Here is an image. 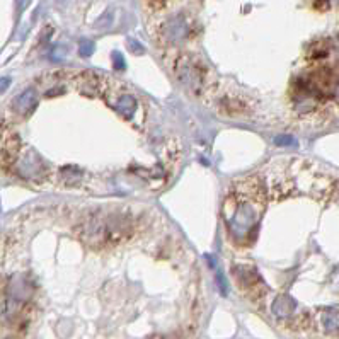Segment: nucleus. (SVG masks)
Here are the masks:
<instances>
[{
	"mask_svg": "<svg viewBox=\"0 0 339 339\" xmlns=\"http://www.w3.org/2000/svg\"><path fill=\"white\" fill-rule=\"evenodd\" d=\"M113 65H114V69L116 70H125L126 69V62H125V58L121 57V53L120 52H113Z\"/></svg>",
	"mask_w": 339,
	"mask_h": 339,
	"instance_id": "nucleus-11",
	"label": "nucleus"
},
{
	"mask_svg": "<svg viewBox=\"0 0 339 339\" xmlns=\"http://www.w3.org/2000/svg\"><path fill=\"white\" fill-rule=\"evenodd\" d=\"M274 143L279 147H295L296 142L293 137H288V135H279V137L274 138Z\"/></svg>",
	"mask_w": 339,
	"mask_h": 339,
	"instance_id": "nucleus-10",
	"label": "nucleus"
},
{
	"mask_svg": "<svg viewBox=\"0 0 339 339\" xmlns=\"http://www.w3.org/2000/svg\"><path fill=\"white\" fill-rule=\"evenodd\" d=\"M293 308H295L293 300H290L288 296H281V298H279L278 302L274 303L273 310L278 313V317H286V315H290Z\"/></svg>",
	"mask_w": 339,
	"mask_h": 339,
	"instance_id": "nucleus-8",
	"label": "nucleus"
},
{
	"mask_svg": "<svg viewBox=\"0 0 339 339\" xmlns=\"http://www.w3.org/2000/svg\"><path fill=\"white\" fill-rule=\"evenodd\" d=\"M189 33L188 23L183 18H172L164 24L162 28V38L169 45H176L183 41Z\"/></svg>",
	"mask_w": 339,
	"mask_h": 339,
	"instance_id": "nucleus-4",
	"label": "nucleus"
},
{
	"mask_svg": "<svg viewBox=\"0 0 339 339\" xmlns=\"http://www.w3.org/2000/svg\"><path fill=\"white\" fill-rule=\"evenodd\" d=\"M131 234L130 222L120 215H96L82 228V240L92 249H103L123 242Z\"/></svg>",
	"mask_w": 339,
	"mask_h": 339,
	"instance_id": "nucleus-2",
	"label": "nucleus"
},
{
	"mask_svg": "<svg viewBox=\"0 0 339 339\" xmlns=\"http://www.w3.org/2000/svg\"><path fill=\"white\" fill-rule=\"evenodd\" d=\"M36 103H38V97H36L35 89H26V91L21 96H18V99L14 101V109L16 113L19 114H28L36 108Z\"/></svg>",
	"mask_w": 339,
	"mask_h": 339,
	"instance_id": "nucleus-7",
	"label": "nucleus"
},
{
	"mask_svg": "<svg viewBox=\"0 0 339 339\" xmlns=\"http://www.w3.org/2000/svg\"><path fill=\"white\" fill-rule=\"evenodd\" d=\"M128 46H130V50H131V52H133V53H143V46H142V45H138L137 41H131V40H130Z\"/></svg>",
	"mask_w": 339,
	"mask_h": 339,
	"instance_id": "nucleus-13",
	"label": "nucleus"
},
{
	"mask_svg": "<svg viewBox=\"0 0 339 339\" xmlns=\"http://www.w3.org/2000/svg\"><path fill=\"white\" fill-rule=\"evenodd\" d=\"M232 273H235L237 276V281H239V285L242 290H247V293L252 296V291H256V293H261V279L257 276L256 271L245 268V266H237V268H232Z\"/></svg>",
	"mask_w": 339,
	"mask_h": 339,
	"instance_id": "nucleus-5",
	"label": "nucleus"
},
{
	"mask_svg": "<svg viewBox=\"0 0 339 339\" xmlns=\"http://www.w3.org/2000/svg\"><path fill=\"white\" fill-rule=\"evenodd\" d=\"M176 74L179 82L184 87H188L193 94L203 96L210 87V70L206 65H203L198 58L183 57L177 60Z\"/></svg>",
	"mask_w": 339,
	"mask_h": 339,
	"instance_id": "nucleus-3",
	"label": "nucleus"
},
{
	"mask_svg": "<svg viewBox=\"0 0 339 339\" xmlns=\"http://www.w3.org/2000/svg\"><path fill=\"white\" fill-rule=\"evenodd\" d=\"M9 86H11V79L9 77L0 79V94H2V92H6L7 89H9Z\"/></svg>",
	"mask_w": 339,
	"mask_h": 339,
	"instance_id": "nucleus-14",
	"label": "nucleus"
},
{
	"mask_svg": "<svg viewBox=\"0 0 339 339\" xmlns=\"http://www.w3.org/2000/svg\"><path fill=\"white\" fill-rule=\"evenodd\" d=\"M94 43L89 40H84L80 41V46H79V53L82 55V57H91L92 53H94Z\"/></svg>",
	"mask_w": 339,
	"mask_h": 339,
	"instance_id": "nucleus-9",
	"label": "nucleus"
},
{
	"mask_svg": "<svg viewBox=\"0 0 339 339\" xmlns=\"http://www.w3.org/2000/svg\"><path fill=\"white\" fill-rule=\"evenodd\" d=\"M109 104L113 106L114 111H118L121 116H125V118H131L135 113H137V109H138L137 99H135L131 94H121V96H118L116 99H113V101L109 99Z\"/></svg>",
	"mask_w": 339,
	"mask_h": 339,
	"instance_id": "nucleus-6",
	"label": "nucleus"
},
{
	"mask_svg": "<svg viewBox=\"0 0 339 339\" xmlns=\"http://www.w3.org/2000/svg\"><path fill=\"white\" fill-rule=\"evenodd\" d=\"M150 4H154V6H160V4L164 2V0H148Z\"/></svg>",
	"mask_w": 339,
	"mask_h": 339,
	"instance_id": "nucleus-15",
	"label": "nucleus"
},
{
	"mask_svg": "<svg viewBox=\"0 0 339 339\" xmlns=\"http://www.w3.org/2000/svg\"><path fill=\"white\" fill-rule=\"evenodd\" d=\"M264 206V186L257 177H245L230 186L222 215L228 234L237 245H249L254 240Z\"/></svg>",
	"mask_w": 339,
	"mask_h": 339,
	"instance_id": "nucleus-1",
	"label": "nucleus"
},
{
	"mask_svg": "<svg viewBox=\"0 0 339 339\" xmlns=\"http://www.w3.org/2000/svg\"><path fill=\"white\" fill-rule=\"evenodd\" d=\"M217 283H218V290H220V293L222 295H227L228 293V285H227V281H225V276H223L222 273H217Z\"/></svg>",
	"mask_w": 339,
	"mask_h": 339,
	"instance_id": "nucleus-12",
	"label": "nucleus"
}]
</instances>
